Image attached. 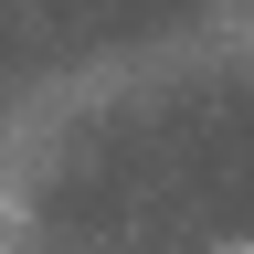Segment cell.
Masks as SVG:
<instances>
[{
	"mask_svg": "<svg viewBox=\"0 0 254 254\" xmlns=\"http://www.w3.org/2000/svg\"><path fill=\"white\" fill-rule=\"evenodd\" d=\"M222 254H254V244H222Z\"/></svg>",
	"mask_w": 254,
	"mask_h": 254,
	"instance_id": "cell-1",
	"label": "cell"
}]
</instances>
